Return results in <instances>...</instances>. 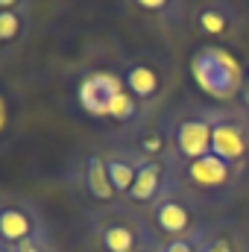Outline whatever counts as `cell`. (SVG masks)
<instances>
[{
    "label": "cell",
    "instance_id": "6",
    "mask_svg": "<svg viewBox=\"0 0 249 252\" xmlns=\"http://www.w3.org/2000/svg\"><path fill=\"white\" fill-rule=\"evenodd\" d=\"M190 76L193 82L217 103H235L244 91L247 67L238 62L226 47L202 44L190 56Z\"/></svg>",
    "mask_w": 249,
    "mask_h": 252
},
{
    "label": "cell",
    "instance_id": "12",
    "mask_svg": "<svg viewBox=\"0 0 249 252\" xmlns=\"http://www.w3.org/2000/svg\"><path fill=\"white\" fill-rule=\"evenodd\" d=\"M70 182L79 196H85L94 208L100 205H112L118 202V193L112 188V179H109V170H106V158H103V150H91V153H82L70 170Z\"/></svg>",
    "mask_w": 249,
    "mask_h": 252
},
{
    "label": "cell",
    "instance_id": "20",
    "mask_svg": "<svg viewBox=\"0 0 249 252\" xmlns=\"http://www.w3.org/2000/svg\"><path fill=\"white\" fill-rule=\"evenodd\" d=\"M18 9H32V0H0V12H18Z\"/></svg>",
    "mask_w": 249,
    "mask_h": 252
},
{
    "label": "cell",
    "instance_id": "5",
    "mask_svg": "<svg viewBox=\"0 0 249 252\" xmlns=\"http://www.w3.org/2000/svg\"><path fill=\"white\" fill-rule=\"evenodd\" d=\"M241 176H244V170L232 167L229 161H223L214 153H208L202 158H193V161H176L179 185L190 190L205 208L229 205L238 196Z\"/></svg>",
    "mask_w": 249,
    "mask_h": 252
},
{
    "label": "cell",
    "instance_id": "17",
    "mask_svg": "<svg viewBox=\"0 0 249 252\" xmlns=\"http://www.w3.org/2000/svg\"><path fill=\"white\" fill-rule=\"evenodd\" d=\"M32 35V12L18 9V12H0V62L18 56L24 44Z\"/></svg>",
    "mask_w": 249,
    "mask_h": 252
},
{
    "label": "cell",
    "instance_id": "3",
    "mask_svg": "<svg viewBox=\"0 0 249 252\" xmlns=\"http://www.w3.org/2000/svg\"><path fill=\"white\" fill-rule=\"evenodd\" d=\"M118 76L124 79V88L135 97V103L147 112L156 115L161 103H167L173 85H176V67L173 62L150 47L124 53L118 62Z\"/></svg>",
    "mask_w": 249,
    "mask_h": 252
},
{
    "label": "cell",
    "instance_id": "21",
    "mask_svg": "<svg viewBox=\"0 0 249 252\" xmlns=\"http://www.w3.org/2000/svg\"><path fill=\"white\" fill-rule=\"evenodd\" d=\"M238 103H241V106H244V109L249 112V64H247V76H244V91H241Z\"/></svg>",
    "mask_w": 249,
    "mask_h": 252
},
{
    "label": "cell",
    "instance_id": "18",
    "mask_svg": "<svg viewBox=\"0 0 249 252\" xmlns=\"http://www.w3.org/2000/svg\"><path fill=\"white\" fill-rule=\"evenodd\" d=\"M161 252H199V232L179 241H161Z\"/></svg>",
    "mask_w": 249,
    "mask_h": 252
},
{
    "label": "cell",
    "instance_id": "15",
    "mask_svg": "<svg viewBox=\"0 0 249 252\" xmlns=\"http://www.w3.org/2000/svg\"><path fill=\"white\" fill-rule=\"evenodd\" d=\"M199 252H249V235L238 220L211 217L199 229Z\"/></svg>",
    "mask_w": 249,
    "mask_h": 252
},
{
    "label": "cell",
    "instance_id": "9",
    "mask_svg": "<svg viewBox=\"0 0 249 252\" xmlns=\"http://www.w3.org/2000/svg\"><path fill=\"white\" fill-rule=\"evenodd\" d=\"M211 153L238 170L249 167V112L241 103L211 106Z\"/></svg>",
    "mask_w": 249,
    "mask_h": 252
},
{
    "label": "cell",
    "instance_id": "4",
    "mask_svg": "<svg viewBox=\"0 0 249 252\" xmlns=\"http://www.w3.org/2000/svg\"><path fill=\"white\" fill-rule=\"evenodd\" d=\"M247 0H190L185 30L214 47H238L247 38Z\"/></svg>",
    "mask_w": 249,
    "mask_h": 252
},
{
    "label": "cell",
    "instance_id": "24",
    "mask_svg": "<svg viewBox=\"0 0 249 252\" xmlns=\"http://www.w3.org/2000/svg\"><path fill=\"white\" fill-rule=\"evenodd\" d=\"M0 252H12V250H9V247H3V244H0Z\"/></svg>",
    "mask_w": 249,
    "mask_h": 252
},
{
    "label": "cell",
    "instance_id": "19",
    "mask_svg": "<svg viewBox=\"0 0 249 252\" xmlns=\"http://www.w3.org/2000/svg\"><path fill=\"white\" fill-rule=\"evenodd\" d=\"M12 252H62L56 247V241L53 238H47V241H35V244H27V247H18V250Z\"/></svg>",
    "mask_w": 249,
    "mask_h": 252
},
{
    "label": "cell",
    "instance_id": "23",
    "mask_svg": "<svg viewBox=\"0 0 249 252\" xmlns=\"http://www.w3.org/2000/svg\"><path fill=\"white\" fill-rule=\"evenodd\" d=\"M247 6H249V0H247ZM247 41H249V21H247Z\"/></svg>",
    "mask_w": 249,
    "mask_h": 252
},
{
    "label": "cell",
    "instance_id": "1",
    "mask_svg": "<svg viewBox=\"0 0 249 252\" xmlns=\"http://www.w3.org/2000/svg\"><path fill=\"white\" fill-rule=\"evenodd\" d=\"M85 226L91 252H138L147 244L158 241L147 223V214L126 202L91 208Z\"/></svg>",
    "mask_w": 249,
    "mask_h": 252
},
{
    "label": "cell",
    "instance_id": "14",
    "mask_svg": "<svg viewBox=\"0 0 249 252\" xmlns=\"http://www.w3.org/2000/svg\"><path fill=\"white\" fill-rule=\"evenodd\" d=\"M118 141H124L141 158H173V141H170V129H167L164 115L144 118L141 124L124 129L118 135Z\"/></svg>",
    "mask_w": 249,
    "mask_h": 252
},
{
    "label": "cell",
    "instance_id": "16",
    "mask_svg": "<svg viewBox=\"0 0 249 252\" xmlns=\"http://www.w3.org/2000/svg\"><path fill=\"white\" fill-rule=\"evenodd\" d=\"M103 158H106V170H109V179H112V188L118 193V202H124L132 190V182L138 176V167H141V156L135 150H129L124 141H112L109 147H103Z\"/></svg>",
    "mask_w": 249,
    "mask_h": 252
},
{
    "label": "cell",
    "instance_id": "13",
    "mask_svg": "<svg viewBox=\"0 0 249 252\" xmlns=\"http://www.w3.org/2000/svg\"><path fill=\"white\" fill-rule=\"evenodd\" d=\"M118 9L135 24L173 32L185 27L190 0H118Z\"/></svg>",
    "mask_w": 249,
    "mask_h": 252
},
{
    "label": "cell",
    "instance_id": "7",
    "mask_svg": "<svg viewBox=\"0 0 249 252\" xmlns=\"http://www.w3.org/2000/svg\"><path fill=\"white\" fill-rule=\"evenodd\" d=\"M205 220H208L205 217V205L187 188H182L179 179L147 211V223H150V229H153V235L158 241L190 238V235H196L205 226Z\"/></svg>",
    "mask_w": 249,
    "mask_h": 252
},
{
    "label": "cell",
    "instance_id": "22",
    "mask_svg": "<svg viewBox=\"0 0 249 252\" xmlns=\"http://www.w3.org/2000/svg\"><path fill=\"white\" fill-rule=\"evenodd\" d=\"M138 252H161V241H153V244H147L144 250H138Z\"/></svg>",
    "mask_w": 249,
    "mask_h": 252
},
{
    "label": "cell",
    "instance_id": "11",
    "mask_svg": "<svg viewBox=\"0 0 249 252\" xmlns=\"http://www.w3.org/2000/svg\"><path fill=\"white\" fill-rule=\"evenodd\" d=\"M176 182V161L173 158H144L138 167V176L132 182V190L124 202L138 208V211H150L167 190Z\"/></svg>",
    "mask_w": 249,
    "mask_h": 252
},
{
    "label": "cell",
    "instance_id": "8",
    "mask_svg": "<svg viewBox=\"0 0 249 252\" xmlns=\"http://www.w3.org/2000/svg\"><path fill=\"white\" fill-rule=\"evenodd\" d=\"M173 141V161H193L211 153V106L185 103L164 112Z\"/></svg>",
    "mask_w": 249,
    "mask_h": 252
},
{
    "label": "cell",
    "instance_id": "2",
    "mask_svg": "<svg viewBox=\"0 0 249 252\" xmlns=\"http://www.w3.org/2000/svg\"><path fill=\"white\" fill-rule=\"evenodd\" d=\"M76 103L85 115L97 121H115L124 129L141 124L144 118H153L124 88L118 70H85L76 82Z\"/></svg>",
    "mask_w": 249,
    "mask_h": 252
},
{
    "label": "cell",
    "instance_id": "10",
    "mask_svg": "<svg viewBox=\"0 0 249 252\" xmlns=\"http://www.w3.org/2000/svg\"><path fill=\"white\" fill-rule=\"evenodd\" d=\"M47 238H53L50 226L32 199L15 196V193L0 196V244L3 247L18 250V247L47 241Z\"/></svg>",
    "mask_w": 249,
    "mask_h": 252
}]
</instances>
